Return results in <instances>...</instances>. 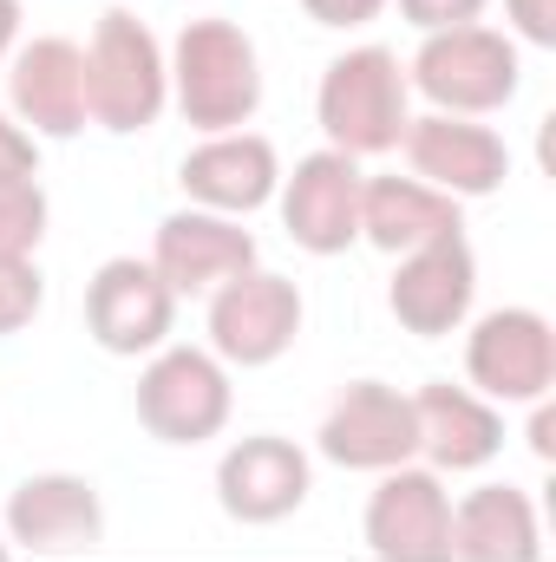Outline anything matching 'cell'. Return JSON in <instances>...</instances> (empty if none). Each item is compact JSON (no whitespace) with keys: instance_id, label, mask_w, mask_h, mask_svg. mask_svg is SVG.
Wrapping results in <instances>:
<instances>
[{"instance_id":"28","label":"cell","mask_w":556,"mask_h":562,"mask_svg":"<svg viewBox=\"0 0 556 562\" xmlns=\"http://www.w3.org/2000/svg\"><path fill=\"white\" fill-rule=\"evenodd\" d=\"M531 445H537V458H551L556 451V413L551 406H537V419H531Z\"/></svg>"},{"instance_id":"4","label":"cell","mask_w":556,"mask_h":562,"mask_svg":"<svg viewBox=\"0 0 556 562\" xmlns=\"http://www.w3.org/2000/svg\"><path fill=\"white\" fill-rule=\"evenodd\" d=\"M413 79L438 112H498L518 92V46L491 26H445L419 46Z\"/></svg>"},{"instance_id":"10","label":"cell","mask_w":556,"mask_h":562,"mask_svg":"<svg viewBox=\"0 0 556 562\" xmlns=\"http://www.w3.org/2000/svg\"><path fill=\"white\" fill-rule=\"evenodd\" d=\"M170 288L164 276L151 269V262H132V256H119V262H105L99 276H92V294H86V327H92V340L105 347V353H144V347H157L164 334H170Z\"/></svg>"},{"instance_id":"20","label":"cell","mask_w":556,"mask_h":562,"mask_svg":"<svg viewBox=\"0 0 556 562\" xmlns=\"http://www.w3.org/2000/svg\"><path fill=\"white\" fill-rule=\"evenodd\" d=\"M184 190L210 210H263L276 190V144L269 138H216L184 157Z\"/></svg>"},{"instance_id":"11","label":"cell","mask_w":556,"mask_h":562,"mask_svg":"<svg viewBox=\"0 0 556 562\" xmlns=\"http://www.w3.org/2000/svg\"><path fill=\"white\" fill-rule=\"evenodd\" d=\"M471 288H478V262L465 249V236H445V243H425L407 256V269L393 281V314L407 334H452L471 307Z\"/></svg>"},{"instance_id":"18","label":"cell","mask_w":556,"mask_h":562,"mask_svg":"<svg viewBox=\"0 0 556 562\" xmlns=\"http://www.w3.org/2000/svg\"><path fill=\"white\" fill-rule=\"evenodd\" d=\"M13 105L46 138H73L86 125V53L73 40H33L13 59Z\"/></svg>"},{"instance_id":"12","label":"cell","mask_w":556,"mask_h":562,"mask_svg":"<svg viewBox=\"0 0 556 562\" xmlns=\"http://www.w3.org/2000/svg\"><path fill=\"white\" fill-rule=\"evenodd\" d=\"M367 543L387 562H432L452 543V510L432 471H393L367 510Z\"/></svg>"},{"instance_id":"24","label":"cell","mask_w":556,"mask_h":562,"mask_svg":"<svg viewBox=\"0 0 556 562\" xmlns=\"http://www.w3.org/2000/svg\"><path fill=\"white\" fill-rule=\"evenodd\" d=\"M407 7V20L425 26V33H445V26H471L478 13H485V0H400Z\"/></svg>"},{"instance_id":"16","label":"cell","mask_w":556,"mask_h":562,"mask_svg":"<svg viewBox=\"0 0 556 562\" xmlns=\"http://www.w3.org/2000/svg\"><path fill=\"white\" fill-rule=\"evenodd\" d=\"M360 236L387 256H413L425 243L458 236V203L413 177H374L360 183Z\"/></svg>"},{"instance_id":"8","label":"cell","mask_w":556,"mask_h":562,"mask_svg":"<svg viewBox=\"0 0 556 562\" xmlns=\"http://www.w3.org/2000/svg\"><path fill=\"white\" fill-rule=\"evenodd\" d=\"M471 380L491 400H544L556 380V334L544 314L504 307L471 334Z\"/></svg>"},{"instance_id":"29","label":"cell","mask_w":556,"mask_h":562,"mask_svg":"<svg viewBox=\"0 0 556 562\" xmlns=\"http://www.w3.org/2000/svg\"><path fill=\"white\" fill-rule=\"evenodd\" d=\"M13 26H20V7H13V0H0V53H7V40H13Z\"/></svg>"},{"instance_id":"1","label":"cell","mask_w":556,"mask_h":562,"mask_svg":"<svg viewBox=\"0 0 556 562\" xmlns=\"http://www.w3.org/2000/svg\"><path fill=\"white\" fill-rule=\"evenodd\" d=\"M321 125L334 150L347 157H374V150H393L407 138V79H400V59L387 46H360L347 59L327 66L321 79Z\"/></svg>"},{"instance_id":"3","label":"cell","mask_w":556,"mask_h":562,"mask_svg":"<svg viewBox=\"0 0 556 562\" xmlns=\"http://www.w3.org/2000/svg\"><path fill=\"white\" fill-rule=\"evenodd\" d=\"M86 112L105 132H144L164 112V59L132 13H105L86 53Z\"/></svg>"},{"instance_id":"7","label":"cell","mask_w":556,"mask_h":562,"mask_svg":"<svg viewBox=\"0 0 556 562\" xmlns=\"http://www.w3.org/2000/svg\"><path fill=\"white\" fill-rule=\"evenodd\" d=\"M321 451L347 471H393L419 451V419H413V400L360 380L341 393V406L327 413L321 425Z\"/></svg>"},{"instance_id":"19","label":"cell","mask_w":556,"mask_h":562,"mask_svg":"<svg viewBox=\"0 0 556 562\" xmlns=\"http://www.w3.org/2000/svg\"><path fill=\"white\" fill-rule=\"evenodd\" d=\"M413 419H419V451H432V464H445V471H478L504 445L498 413L485 400L458 393V386H425L413 400Z\"/></svg>"},{"instance_id":"21","label":"cell","mask_w":556,"mask_h":562,"mask_svg":"<svg viewBox=\"0 0 556 562\" xmlns=\"http://www.w3.org/2000/svg\"><path fill=\"white\" fill-rule=\"evenodd\" d=\"M445 557L465 562H531L537 557V517L518 491L491 484V491H471L465 510L452 517V543Z\"/></svg>"},{"instance_id":"14","label":"cell","mask_w":556,"mask_h":562,"mask_svg":"<svg viewBox=\"0 0 556 562\" xmlns=\"http://www.w3.org/2000/svg\"><path fill=\"white\" fill-rule=\"evenodd\" d=\"M170 294H197V288H223V281L256 269V243L223 223V216H170L157 229V262H151Z\"/></svg>"},{"instance_id":"13","label":"cell","mask_w":556,"mask_h":562,"mask_svg":"<svg viewBox=\"0 0 556 562\" xmlns=\"http://www.w3.org/2000/svg\"><path fill=\"white\" fill-rule=\"evenodd\" d=\"M223 510L243 524H281L308 497V458L288 438H243L216 471Z\"/></svg>"},{"instance_id":"26","label":"cell","mask_w":556,"mask_h":562,"mask_svg":"<svg viewBox=\"0 0 556 562\" xmlns=\"http://www.w3.org/2000/svg\"><path fill=\"white\" fill-rule=\"evenodd\" d=\"M511 20L524 26V40L556 46V0H511Z\"/></svg>"},{"instance_id":"17","label":"cell","mask_w":556,"mask_h":562,"mask_svg":"<svg viewBox=\"0 0 556 562\" xmlns=\"http://www.w3.org/2000/svg\"><path fill=\"white\" fill-rule=\"evenodd\" d=\"M13 543H26V550H40V557H73V550H92L99 543V530H105V517H99V497H92V484H79V477H26L20 491H13Z\"/></svg>"},{"instance_id":"5","label":"cell","mask_w":556,"mask_h":562,"mask_svg":"<svg viewBox=\"0 0 556 562\" xmlns=\"http://www.w3.org/2000/svg\"><path fill=\"white\" fill-rule=\"evenodd\" d=\"M301 334V294L294 281L281 276H236L216 288V307H210V340L223 360L236 367H269L294 347Z\"/></svg>"},{"instance_id":"25","label":"cell","mask_w":556,"mask_h":562,"mask_svg":"<svg viewBox=\"0 0 556 562\" xmlns=\"http://www.w3.org/2000/svg\"><path fill=\"white\" fill-rule=\"evenodd\" d=\"M0 183H33V138L0 119Z\"/></svg>"},{"instance_id":"15","label":"cell","mask_w":556,"mask_h":562,"mask_svg":"<svg viewBox=\"0 0 556 562\" xmlns=\"http://www.w3.org/2000/svg\"><path fill=\"white\" fill-rule=\"evenodd\" d=\"M400 144H407V157H413L419 177H432V183L452 190V196H491V190L511 177L504 144L491 138L485 125H452L445 112L407 125V138Z\"/></svg>"},{"instance_id":"23","label":"cell","mask_w":556,"mask_h":562,"mask_svg":"<svg viewBox=\"0 0 556 562\" xmlns=\"http://www.w3.org/2000/svg\"><path fill=\"white\" fill-rule=\"evenodd\" d=\"M40 314V276L26 256H0V334H20Z\"/></svg>"},{"instance_id":"22","label":"cell","mask_w":556,"mask_h":562,"mask_svg":"<svg viewBox=\"0 0 556 562\" xmlns=\"http://www.w3.org/2000/svg\"><path fill=\"white\" fill-rule=\"evenodd\" d=\"M40 236H46L40 183H0V256H26Z\"/></svg>"},{"instance_id":"27","label":"cell","mask_w":556,"mask_h":562,"mask_svg":"<svg viewBox=\"0 0 556 562\" xmlns=\"http://www.w3.org/2000/svg\"><path fill=\"white\" fill-rule=\"evenodd\" d=\"M321 26H360V20H374L380 13V0H301Z\"/></svg>"},{"instance_id":"30","label":"cell","mask_w":556,"mask_h":562,"mask_svg":"<svg viewBox=\"0 0 556 562\" xmlns=\"http://www.w3.org/2000/svg\"><path fill=\"white\" fill-rule=\"evenodd\" d=\"M0 557H7V543H0Z\"/></svg>"},{"instance_id":"6","label":"cell","mask_w":556,"mask_h":562,"mask_svg":"<svg viewBox=\"0 0 556 562\" xmlns=\"http://www.w3.org/2000/svg\"><path fill=\"white\" fill-rule=\"evenodd\" d=\"M138 419L164 445H203L230 419V380L203 353H164L138 380Z\"/></svg>"},{"instance_id":"9","label":"cell","mask_w":556,"mask_h":562,"mask_svg":"<svg viewBox=\"0 0 556 562\" xmlns=\"http://www.w3.org/2000/svg\"><path fill=\"white\" fill-rule=\"evenodd\" d=\"M281 223L301 249L341 256L360 236V170H354V157L347 150H314L294 170L288 196H281Z\"/></svg>"},{"instance_id":"2","label":"cell","mask_w":556,"mask_h":562,"mask_svg":"<svg viewBox=\"0 0 556 562\" xmlns=\"http://www.w3.org/2000/svg\"><path fill=\"white\" fill-rule=\"evenodd\" d=\"M177 99L184 119L203 132H230L263 105V66L256 46L230 20H197L177 40Z\"/></svg>"}]
</instances>
